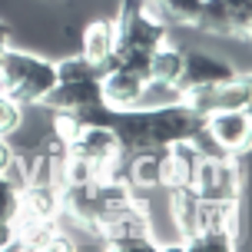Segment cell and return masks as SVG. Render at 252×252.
Returning <instances> with one entry per match:
<instances>
[{
    "label": "cell",
    "mask_w": 252,
    "mask_h": 252,
    "mask_svg": "<svg viewBox=\"0 0 252 252\" xmlns=\"http://www.w3.org/2000/svg\"><path fill=\"white\" fill-rule=\"evenodd\" d=\"M63 199L60 186H27L20 192V219H60Z\"/></svg>",
    "instance_id": "obj_13"
},
{
    "label": "cell",
    "mask_w": 252,
    "mask_h": 252,
    "mask_svg": "<svg viewBox=\"0 0 252 252\" xmlns=\"http://www.w3.org/2000/svg\"><path fill=\"white\" fill-rule=\"evenodd\" d=\"M20 242V219H0V249Z\"/></svg>",
    "instance_id": "obj_23"
},
{
    "label": "cell",
    "mask_w": 252,
    "mask_h": 252,
    "mask_svg": "<svg viewBox=\"0 0 252 252\" xmlns=\"http://www.w3.org/2000/svg\"><path fill=\"white\" fill-rule=\"evenodd\" d=\"M53 87H57L53 60L30 50H13V47L0 53V90L20 106H40Z\"/></svg>",
    "instance_id": "obj_1"
},
{
    "label": "cell",
    "mask_w": 252,
    "mask_h": 252,
    "mask_svg": "<svg viewBox=\"0 0 252 252\" xmlns=\"http://www.w3.org/2000/svg\"><path fill=\"white\" fill-rule=\"evenodd\" d=\"M183 53L179 47H173L166 40L163 47L153 50V60H150V80H163V83H176L179 73H183Z\"/></svg>",
    "instance_id": "obj_18"
},
{
    "label": "cell",
    "mask_w": 252,
    "mask_h": 252,
    "mask_svg": "<svg viewBox=\"0 0 252 252\" xmlns=\"http://www.w3.org/2000/svg\"><path fill=\"white\" fill-rule=\"evenodd\" d=\"M189 189L199 199H239L242 169L236 156H199Z\"/></svg>",
    "instance_id": "obj_4"
},
{
    "label": "cell",
    "mask_w": 252,
    "mask_h": 252,
    "mask_svg": "<svg viewBox=\"0 0 252 252\" xmlns=\"http://www.w3.org/2000/svg\"><path fill=\"white\" fill-rule=\"evenodd\" d=\"M110 24H113V33H116V47H123V50L153 53L156 47H163L169 40L166 20L159 17V10L150 0H120L116 20H110Z\"/></svg>",
    "instance_id": "obj_2"
},
{
    "label": "cell",
    "mask_w": 252,
    "mask_h": 252,
    "mask_svg": "<svg viewBox=\"0 0 252 252\" xmlns=\"http://www.w3.org/2000/svg\"><path fill=\"white\" fill-rule=\"evenodd\" d=\"M24 126V106L0 90V136H13Z\"/></svg>",
    "instance_id": "obj_20"
},
{
    "label": "cell",
    "mask_w": 252,
    "mask_h": 252,
    "mask_svg": "<svg viewBox=\"0 0 252 252\" xmlns=\"http://www.w3.org/2000/svg\"><path fill=\"white\" fill-rule=\"evenodd\" d=\"M66 153L83 156L87 163L96 166V173H103L106 166H113L120 156H126L120 139H116L113 126H80L76 136L66 143Z\"/></svg>",
    "instance_id": "obj_8"
},
{
    "label": "cell",
    "mask_w": 252,
    "mask_h": 252,
    "mask_svg": "<svg viewBox=\"0 0 252 252\" xmlns=\"http://www.w3.org/2000/svg\"><path fill=\"white\" fill-rule=\"evenodd\" d=\"M3 47H10V27L0 20V50H3Z\"/></svg>",
    "instance_id": "obj_25"
},
{
    "label": "cell",
    "mask_w": 252,
    "mask_h": 252,
    "mask_svg": "<svg viewBox=\"0 0 252 252\" xmlns=\"http://www.w3.org/2000/svg\"><path fill=\"white\" fill-rule=\"evenodd\" d=\"M113 133H116V139H120L123 153L153 150V139H150V110H143V106L120 110V113L113 116Z\"/></svg>",
    "instance_id": "obj_12"
},
{
    "label": "cell",
    "mask_w": 252,
    "mask_h": 252,
    "mask_svg": "<svg viewBox=\"0 0 252 252\" xmlns=\"http://www.w3.org/2000/svg\"><path fill=\"white\" fill-rule=\"evenodd\" d=\"M96 236H100L110 249H153V226L150 213L139 199L116 206L96 222Z\"/></svg>",
    "instance_id": "obj_3"
},
{
    "label": "cell",
    "mask_w": 252,
    "mask_h": 252,
    "mask_svg": "<svg viewBox=\"0 0 252 252\" xmlns=\"http://www.w3.org/2000/svg\"><path fill=\"white\" fill-rule=\"evenodd\" d=\"M249 76L239 73L229 83L219 87H202V90H183V103L199 116L219 113V110H249Z\"/></svg>",
    "instance_id": "obj_7"
},
{
    "label": "cell",
    "mask_w": 252,
    "mask_h": 252,
    "mask_svg": "<svg viewBox=\"0 0 252 252\" xmlns=\"http://www.w3.org/2000/svg\"><path fill=\"white\" fill-rule=\"evenodd\" d=\"M129 179H133V186H143V189L163 186V150L136 153V159L129 166Z\"/></svg>",
    "instance_id": "obj_16"
},
{
    "label": "cell",
    "mask_w": 252,
    "mask_h": 252,
    "mask_svg": "<svg viewBox=\"0 0 252 252\" xmlns=\"http://www.w3.org/2000/svg\"><path fill=\"white\" fill-rule=\"evenodd\" d=\"M236 76H239V66L229 57H219L213 50H186L183 53V73H179L176 87L183 93V90L219 87V83H229Z\"/></svg>",
    "instance_id": "obj_6"
},
{
    "label": "cell",
    "mask_w": 252,
    "mask_h": 252,
    "mask_svg": "<svg viewBox=\"0 0 252 252\" xmlns=\"http://www.w3.org/2000/svg\"><path fill=\"white\" fill-rule=\"evenodd\" d=\"M10 156H13V146L7 143V136H0V169L7 166V159H10Z\"/></svg>",
    "instance_id": "obj_24"
},
{
    "label": "cell",
    "mask_w": 252,
    "mask_h": 252,
    "mask_svg": "<svg viewBox=\"0 0 252 252\" xmlns=\"http://www.w3.org/2000/svg\"><path fill=\"white\" fill-rule=\"evenodd\" d=\"M192 27H199V30L213 33V37H232V17H229V7L222 3V0H202Z\"/></svg>",
    "instance_id": "obj_17"
},
{
    "label": "cell",
    "mask_w": 252,
    "mask_h": 252,
    "mask_svg": "<svg viewBox=\"0 0 252 252\" xmlns=\"http://www.w3.org/2000/svg\"><path fill=\"white\" fill-rule=\"evenodd\" d=\"M96 103H103L100 80H57V87L47 93V100L40 106H47L53 113H76Z\"/></svg>",
    "instance_id": "obj_11"
},
{
    "label": "cell",
    "mask_w": 252,
    "mask_h": 252,
    "mask_svg": "<svg viewBox=\"0 0 252 252\" xmlns=\"http://www.w3.org/2000/svg\"><path fill=\"white\" fill-rule=\"evenodd\" d=\"M202 126L226 156H242L249 150V136H252L249 110H219V113L206 116Z\"/></svg>",
    "instance_id": "obj_9"
},
{
    "label": "cell",
    "mask_w": 252,
    "mask_h": 252,
    "mask_svg": "<svg viewBox=\"0 0 252 252\" xmlns=\"http://www.w3.org/2000/svg\"><path fill=\"white\" fill-rule=\"evenodd\" d=\"M116 50V33H113V24L110 20H93V24L83 30V50L80 57H87L93 66H106L110 57Z\"/></svg>",
    "instance_id": "obj_14"
},
{
    "label": "cell",
    "mask_w": 252,
    "mask_h": 252,
    "mask_svg": "<svg viewBox=\"0 0 252 252\" xmlns=\"http://www.w3.org/2000/svg\"><path fill=\"white\" fill-rule=\"evenodd\" d=\"M143 87H146V80H143V76L129 73V70H123V66H116V63L103 66V73H100L103 103H106L113 113L139 106V100H143Z\"/></svg>",
    "instance_id": "obj_10"
},
{
    "label": "cell",
    "mask_w": 252,
    "mask_h": 252,
    "mask_svg": "<svg viewBox=\"0 0 252 252\" xmlns=\"http://www.w3.org/2000/svg\"><path fill=\"white\" fill-rule=\"evenodd\" d=\"M57 80H100V66H93L87 57H63L57 63Z\"/></svg>",
    "instance_id": "obj_19"
},
{
    "label": "cell",
    "mask_w": 252,
    "mask_h": 252,
    "mask_svg": "<svg viewBox=\"0 0 252 252\" xmlns=\"http://www.w3.org/2000/svg\"><path fill=\"white\" fill-rule=\"evenodd\" d=\"M0 219H20V189L0 176Z\"/></svg>",
    "instance_id": "obj_22"
},
{
    "label": "cell",
    "mask_w": 252,
    "mask_h": 252,
    "mask_svg": "<svg viewBox=\"0 0 252 252\" xmlns=\"http://www.w3.org/2000/svg\"><path fill=\"white\" fill-rule=\"evenodd\" d=\"M169 216H173V226L179 232V242L189 239L196 232V219H199V196L192 192L189 186L183 189H169Z\"/></svg>",
    "instance_id": "obj_15"
},
{
    "label": "cell",
    "mask_w": 252,
    "mask_h": 252,
    "mask_svg": "<svg viewBox=\"0 0 252 252\" xmlns=\"http://www.w3.org/2000/svg\"><path fill=\"white\" fill-rule=\"evenodd\" d=\"M183 246H186V249L222 252V249H232V246H236V236H229V232H196V236L183 239Z\"/></svg>",
    "instance_id": "obj_21"
},
{
    "label": "cell",
    "mask_w": 252,
    "mask_h": 252,
    "mask_svg": "<svg viewBox=\"0 0 252 252\" xmlns=\"http://www.w3.org/2000/svg\"><path fill=\"white\" fill-rule=\"evenodd\" d=\"M202 120L196 110H189L186 103H169V106H156L150 110V139L153 150H166V146H176L186 143L196 129H202Z\"/></svg>",
    "instance_id": "obj_5"
}]
</instances>
